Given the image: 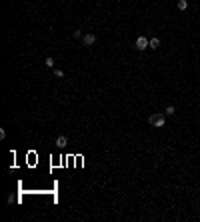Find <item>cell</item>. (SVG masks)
<instances>
[{
	"mask_svg": "<svg viewBox=\"0 0 200 222\" xmlns=\"http://www.w3.org/2000/svg\"><path fill=\"white\" fill-rule=\"evenodd\" d=\"M148 122L152 124L154 128H162L166 124V118L162 116V114H150V118H148Z\"/></svg>",
	"mask_w": 200,
	"mask_h": 222,
	"instance_id": "cell-1",
	"label": "cell"
},
{
	"mask_svg": "<svg viewBox=\"0 0 200 222\" xmlns=\"http://www.w3.org/2000/svg\"><path fill=\"white\" fill-rule=\"evenodd\" d=\"M148 46H150V40L146 38V36H138L136 38V48L138 50H146Z\"/></svg>",
	"mask_w": 200,
	"mask_h": 222,
	"instance_id": "cell-2",
	"label": "cell"
},
{
	"mask_svg": "<svg viewBox=\"0 0 200 222\" xmlns=\"http://www.w3.org/2000/svg\"><path fill=\"white\" fill-rule=\"evenodd\" d=\"M94 42H96V36H94V34H84V36H82V44H84V46H92Z\"/></svg>",
	"mask_w": 200,
	"mask_h": 222,
	"instance_id": "cell-3",
	"label": "cell"
},
{
	"mask_svg": "<svg viewBox=\"0 0 200 222\" xmlns=\"http://www.w3.org/2000/svg\"><path fill=\"white\" fill-rule=\"evenodd\" d=\"M66 144H68V138L64 136V134H60V136L56 138V146H58V148H64Z\"/></svg>",
	"mask_w": 200,
	"mask_h": 222,
	"instance_id": "cell-4",
	"label": "cell"
},
{
	"mask_svg": "<svg viewBox=\"0 0 200 222\" xmlns=\"http://www.w3.org/2000/svg\"><path fill=\"white\" fill-rule=\"evenodd\" d=\"M188 8V0H178V10H186Z\"/></svg>",
	"mask_w": 200,
	"mask_h": 222,
	"instance_id": "cell-5",
	"label": "cell"
},
{
	"mask_svg": "<svg viewBox=\"0 0 200 222\" xmlns=\"http://www.w3.org/2000/svg\"><path fill=\"white\" fill-rule=\"evenodd\" d=\"M160 46V38H150V48H158Z\"/></svg>",
	"mask_w": 200,
	"mask_h": 222,
	"instance_id": "cell-6",
	"label": "cell"
},
{
	"mask_svg": "<svg viewBox=\"0 0 200 222\" xmlns=\"http://www.w3.org/2000/svg\"><path fill=\"white\" fill-rule=\"evenodd\" d=\"M44 64H46L48 68H54V58H52V56H48L46 60H44Z\"/></svg>",
	"mask_w": 200,
	"mask_h": 222,
	"instance_id": "cell-7",
	"label": "cell"
},
{
	"mask_svg": "<svg viewBox=\"0 0 200 222\" xmlns=\"http://www.w3.org/2000/svg\"><path fill=\"white\" fill-rule=\"evenodd\" d=\"M54 76H56V78H64V70L56 68V70H54Z\"/></svg>",
	"mask_w": 200,
	"mask_h": 222,
	"instance_id": "cell-8",
	"label": "cell"
},
{
	"mask_svg": "<svg viewBox=\"0 0 200 222\" xmlns=\"http://www.w3.org/2000/svg\"><path fill=\"white\" fill-rule=\"evenodd\" d=\"M164 112H166L168 116H172V114L176 112V108H174V106H166V110H164Z\"/></svg>",
	"mask_w": 200,
	"mask_h": 222,
	"instance_id": "cell-9",
	"label": "cell"
},
{
	"mask_svg": "<svg viewBox=\"0 0 200 222\" xmlns=\"http://www.w3.org/2000/svg\"><path fill=\"white\" fill-rule=\"evenodd\" d=\"M72 36H74V38H82V30H76V32H72Z\"/></svg>",
	"mask_w": 200,
	"mask_h": 222,
	"instance_id": "cell-10",
	"label": "cell"
}]
</instances>
